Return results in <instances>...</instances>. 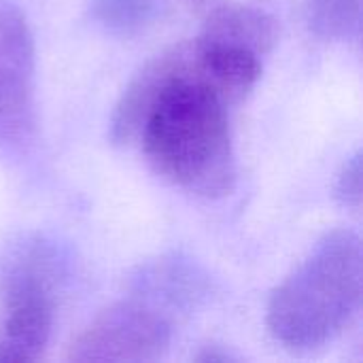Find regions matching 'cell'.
<instances>
[{"instance_id":"obj_1","label":"cell","mask_w":363,"mask_h":363,"mask_svg":"<svg viewBox=\"0 0 363 363\" xmlns=\"http://www.w3.org/2000/svg\"><path fill=\"white\" fill-rule=\"evenodd\" d=\"M242 96L196 38L153 57L125 87L111 119L117 145H136L157 174L200 198L236 181L230 111Z\"/></svg>"},{"instance_id":"obj_2","label":"cell","mask_w":363,"mask_h":363,"mask_svg":"<svg viewBox=\"0 0 363 363\" xmlns=\"http://www.w3.org/2000/svg\"><path fill=\"white\" fill-rule=\"evenodd\" d=\"M362 298V240L351 230H334L272 291L266 323L272 338L287 349H317L347 330Z\"/></svg>"},{"instance_id":"obj_3","label":"cell","mask_w":363,"mask_h":363,"mask_svg":"<svg viewBox=\"0 0 363 363\" xmlns=\"http://www.w3.org/2000/svg\"><path fill=\"white\" fill-rule=\"evenodd\" d=\"M62 277L60 253L43 238H23L0 264V363L43 357L53 328Z\"/></svg>"},{"instance_id":"obj_4","label":"cell","mask_w":363,"mask_h":363,"mask_svg":"<svg viewBox=\"0 0 363 363\" xmlns=\"http://www.w3.org/2000/svg\"><path fill=\"white\" fill-rule=\"evenodd\" d=\"M172 338L170 317L147 298L119 302L100 313L70 345L79 363H147L166 355Z\"/></svg>"},{"instance_id":"obj_5","label":"cell","mask_w":363,"mask_h":363,"mask_svg":"<svg viewBox=\"0 0 363 363\" xmlns=\"http://www.w3.org/2000/svg\"><path fill=\"white\" fill-rule=\"evenodd\" d=\"M36 49L21 9L0 0V149L28 143L36 128Z\"/></svg>"},{"instance_id":"obj_6","label":"cell","mask_w":363,"mask_h":363,"mask_svg":"<svg viewBox=\"0 0 363 363\" xmlns=\"http://www.w3.org/2000/svg\"><path fill=\"white\" fill-rule=\"evenodd\" d=\"M202 38L228 47L245 49L264 60L279 40V23L262 9L247 4H225L215 9L200 32Z\"/></svg>"},{"instance_id":"obj_7","label":"cell","mask_w":363,"mask_h":363,"mask_svg":"<svg viewBox=\"0 0 363 363\" xmlns=\"http://www.w3.org/2000/svg\"><path fill=\"white\" fill-rule=\"evenodd\" d=\"M306 21L321 38H355L362 28V0H306Z\"/></svg>"},{"instance_id":"obj_8","label":"cell","mask_w":363,"mask_h":363,"mask_svg":"<svg viewBox=\"0 0 363 363\" xmlns=\"http://www.w3.org/2000/svg\"><path fill=\"white\" fill-rule=\"evenodd\" d=\"M162 11V0H96L94 19L115 34H134L151 26Z\"/></svg>"},{"instance_id":"obj_9","label":"cell","mask_w":363,"mask_h":363,"mask_svg":"<svg viewBox=\"0 0 363 363\" xmlns=\"http://www.w3.org/2000/svg\"><path fill=\"white\" fill-rule=\"evenodd\" d=\"M336 198L351 208L362 204V153H355L342 166L336 179Z\"/></svg>"},{"instance_id":"obj_10","label":"cell","mask_w":363,"mask_h":363,"mask_svg":"<svg viewBox=\"0 0 363 363\" xmlns=\"http://www.w3.org/2000/svg\"><path fill=\"white\" fill-rule=\"evenodd\" d=\"M232 359H236L234 355H230V353H221L219 351V347H213V349H206L202 355H198V362H219V363H223V362H232Z\"/></svg>"}]
</instances>
